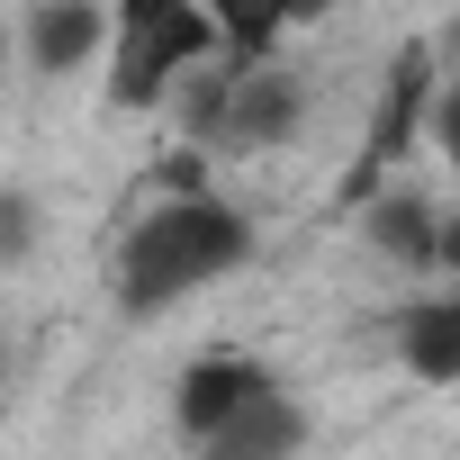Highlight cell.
Returning <instances> with one entry per match:
<instances>
[{
  "mask_svg": "<svg viewBox=\"0 0 460 460\" xmlns=\"http://www.w3.org/2000/svg\"><path fill=\"white\" fill-rule=\"evenodd\" d=\"M0 64H10V28H0Z\"/></svg>",
  "mask_w": 460,
  "mask_h": 460,
  "instance_id": "cell-13",
  "label": "cell"
},
{
  "mask_svg": "<svg viewBox=\"0 0 460 460\" xmlns=\"http://www.w3.org/2000/svg\"><path fill=\"white\" fill-rule=\"evenodd\" d=\"M0 370H10V343H0Z\"/></svg>",
  "mask_w": 460,
  "mask_h": 460,
  "instance_id": "cell-14",
  "label": "cell"
},
{
  "mask_svg": "<svg viewBox=\"0 0 460 460\" xmlns=\"http://www.w3.org/2000/svg\"><path fill=\"white\" fill-rule=\"evenodd\" d=\"M217 55L208 0H118L109 10V109H163L181 73Z\"/></svg>",
  "mask_w": 460,
  "mask_h": 460,
  "instance_id": "cell-2",
  "label": "cell"
},
{
  "mask_svg": "<svg viewBox=\"0 0 460 460\" xmlns=\"http://www.w3.org/2000/svg\"><path fill=\"white\" fill-rule=\"evenodd\" d=\"M442 271H460V217H442Z\"/></svg>",
  "mask_w": 460,
  "mask_h": 460,
  "instance_id": "cell-12",
  "label": "cell"
},
{
  "mask_svg": "<svg viewBox=\"0 0 460 460\" xmlns=\"http://www.w3.org/2000/svg\"><path fill=\"white\" fill-rule=\"evenodd\" d=\"M19 55H28L37 82L82 73L91 55H109V0H37L19 19Z\"/></svg>",
  "mask_w": 460,
  "mask_h": 460,
  "instance_id": "cell-5",
  "label": "cell"
},
{
  "mask_svg": "<svg viewBox=\"0 0 460 460\" xmlns=\"http://www.w3.org/2000/svg\"><path fill=\"white\" fill-rule=\"evenodd\" d=\"M433 91H442V64H433V46H406L388 73H379V100H370V136H361V154H352V199H370L406 154H415V136H433Z\"/></svg>",
  "mask_w": 460,
  "mask_h": 460,
  "instance_id": "cell-3",
  "label": "cell"
},
{
  "mask_svg": "<svg viewBox=\"0 0 460 460\" xmlns=\"http://www.w3.org/2000/svg\"><path fill=\"white\" fill-rule=\"evenodd\" d=\"M253 262V217L217 190H172L163 208H145L118 235V307L127 316H163L199 289H217L226 271Z\"/></svg>",
  "mask_w": 460,
  "mask_h": 460,
  "instance_id": "cell-1",
  "label": "cell"
},
{
  "mask_svg": "<svg viewBox=\"0 0 460 460\" xmlns=\"http://www.w3.org/2000/svg\"><path fill=\"white\" fill-rule=\"evenodd\" d=\"M46 244V208L28 190H0V262H28Z\"/></svg>",
  "mask_w": 460,
  "mask_h": 460,
  "instance_id": "cell-10",
  "label": "cell"
},
{
  "mask_svg": "<svg viewBox=\"0 0 460 460\" xmlns=\"http://www.w3.org/2000/svg\"><path fill=\"white\" fill-rule=\"evenodd\" d=\"M298 442H307V406H298L280 379H262L208 451H217V460H280V451H298Z\"/></svg>",
  "mask_w": 460,
  "mask_h": 460,
  "instance_id": "cell-7",
  "label": "cell"
},
{
  "mask_svg": "<svg viewBox=\"0 0 460 460\" xmlns=\"http://www.w3.org/2000/svg\"><path fill=\"white\" fill-rule=\"evenodd\" d=\"M361 244L379 262H406V271H442V208L406 181H379L361 199Z\"/></svg>",
  "mask_w": 460,
  "mask_h": 460,
  "instance_id": "cell-6",
  "label": "cell"
},
{
  "mask_svg": "<svg viewBox=\"0 0 460 460\" xmlns=\"http://www.w3.org/2000/svg\"><path fill=\"white\" fill-rule=\"evenodd\" d=\"M397 361H406L424 388H460V289L415 298V307L397 316Z\"/></svg>",
  "mask_w": 460,
  "mask_h": 460,
  "instance_id": "cell-8",
  "label": "cell"
},
{
  "mask_svg": "<svg viewBox=\"0 0 460 460\" xmlns=\"http://www.w3.org/2000/svg\"><path fill=\"white\" fill-rule=\"evenodd\" d=\"M433 154H442V163L460 172V73H451V82L433 91Z\"/></svg>",
  "mask_w": 460,
  "mask_h": 460,
  "instance_id": "cell-11",
  "label": "cell"
},
{
  "mask_svg": "<svg viewBox=\"0 0 460 460\" xmlns=\"http://www.w3.org/2000/svg\"><path fill=\"white\" fill-rule=\"evenodd\" d=\"M208 19H217V55H235V64L280 55V37L298 28L289 0H208Z\"/></svg>",
  "mask_w": 460,
  "mask_h": 460,
  "instance_id": "cell-9",
  "label": "cell"
},
{
  "mask_svg": "<svg viewBox=\"0 0 460 460\" xmlns=\"http://www.w3.org/2000/svg\"><path fill=\"white\" fill-rule=\"evenodd\" d=\"M262 379H271V370H262V361H244V352H208V361H190V370H181V388H172V433L208 451L226 424H235V406H244Z\"/></svg>",
  "mask_w": 460,
  "mask_h": 460,
  "instance_id": "cell-4",
  "label": "cell"
}]
</instances>
